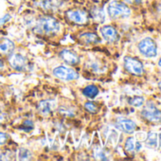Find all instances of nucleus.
<instances>
[{
    "instance_id": "f257e3e1",
    "label": "nucleus",
    "mask_w": 161,
    "mask_h": 161,
    "mask_svg": "<svg viewBox=\"0 0 161 161\" xmlns=\"http://www.w3.org/2000/svg\"><path fill=\"white\" fill-rule=\"evenodd\" d=\"M35 30L41 34L54 35L60 31L61 25L56 18L50 15H44L37 20Z\"/></svg>"
},
{
    "instance_id": "f03ea898",
    "label": "nucleus",
    "mask_w": 161,
    "mask_h": 161,
    "mask_svg": "<svg viewBox=\"0 0 161 161\" xmlns=\"http://www.w3.org/2000/svg\"><path fill=\"white\" fill-rule=\"evenodd\" d=\"M107 13L109 16L113 19L127 18L131 15V9L122 2L113 1L109 4L107 8Z\"/></svg>"
},
{
    "instance_id": "7ed1b4c3",
    "label": "nucleus",
    "mask_w": 161,
    "mask_h": 161,
    "mask_svg": "<svg viewBox=\"0 0 161 161\" xmlns=\"http://www.w3.org/2000/svg\"><path fill=\"white\" fill-rule=\"evenodd\" d=\"M137 47L139 52L146 58H154L157 55V45L150 37L142 39L138 43Z\"/></svg>"
},
{
    "instance_id": "20e7f679",
    "label": "nucleus",
    "mask_w": 161,
    "mask_h": 161,
    "mask_svg": "<svg viewBox=\"0 0 161 161\" xmlns=\"http://www.w3.org/2000/svg\"><path fill=\"white\" fill-rule=\"evenodd\" d=\"M141 116L144 119L150 122L161 121V110L153 103H147L141 111Z\"/></svg>"
},
{
    "instance_id": "39448f33",
    "label": "nucleus",
    "mask_w": 161,
    "mask_h": 161,
    "mask_svg": "<svg viewBox=\"0 0 161 161\" xmlns=\"http://www.w3.org/2000/svg\"><path fill=\"white\" fill-rule=\"evenodd\" d=\"M66 16L69 21L77 25H86L89 21V14L85 10L73 9L66 12Z\"/></svg>"
},
{
    "instance_id": "423d86ee",
    "label": "nucleus",
    "mask_w": 161,
    "mask_h": 161,
    "mask_svg": "<svg viewBox=\"0 0 161 161\" xmlns=\"http://www.w3.org/2000/svg\"><path fill=\"white\" fill-rule=\"evenodd\" d=\"M124 67L129 73H131L135 76H142L144 73L143 64L136 58L125 57L124 58Z\"/></svg>"
},
{
    "instance_id": "0eeeda50",
    "label": "nucleus",
    "mask_w": 161,
    "mask_h": 161,
    "mask_svg": "<svg viewBox=\"0 0 161 161\" xmlns=\"http://www.w3.org/2000/svg\"><path fill=\"white\" fill-rule=\"evenodd\" d=\"M53 75L60 80H73L79 78V74L72 68L66 66H58L53 69Z\"/></svg>"
},
{
    "instance_id": "6e6552de",
    "label": "nucleus",
    "mask_w": 161,
    "mask_h": 161,
    "mask_svg": "<svg viewBox=\"0 0 161 161\" xmlns=\"http://www.w3.org/2000/svg\"><path fill=\"white\" fill-rule=\"evenodd\" d=\"M8 61L10 65L17 71H23L28 66L27 59L20 53H11Z\"/></svg>"
},
{
    "instance_id": "1a4fd4ad",
    "label": "nucleus",
    "mask_w": 161,
    "mask_h": 161,
    "mask_svg": "<svg viewBox=\"0 0 161 161\" xmlns=\"http://www.w3.org/2000/svg\"><path fill=\"white\" fill-rule=\"evenodd\" d=\"M116 125L119 130H121L126 134H133L136 129V123L132 119L126 118H119L117 119Z\"/></svg>"
},
{
    "instance_id": "9d476101",
    "label": "nucleus",
    "mask_w": 161,
    "mask_h": 161,
    "mask_svg": "<svg viewBox=\"0 0 161 161\" xmlns=\"http://www.w3.org/2000/svg\"><path fill=\"white\" fill-rule=\"evenodd\" d=\"M62 0H39L38 6L46 12H55L61 8Z\"/></svg>"
},
{
    "instance_id": "9b49d317",
    "label": "nucleus",
    "mask_w": 161,
    "mask_h": 161,
    "mask_svg": "<svg viewBox=\"0 0 161 161\" xmlns=\"http://www.w3.org/2000/svg\"><path fill=\"white\" fill-rule=\"evenodd\" d=\"M101 33L105 41L109 43H115L119 39V34L116 29L112 26H104L101 29Z\"/></svg>"
},
{
    "instance_id": "f8f14e48",
    "label": "nucleus",
    "mask_w": 161,
    "mask_h": 161,
    "mask_svg": "<svg viewBox=\"0 0 161 161\" xmlns=\"http://www.w3.org/2000/svg\"><path fill=\"white\" fill-rule=\"evenodd\" d=\"M60 57L64 63H66L69 65H75V64H79V62H80L79 56L74 51L69 50V49L62 50L60 53Z\"/></svg>"
},
{
    "instance_id": "ddd939ff",
    "label": "nucleus",
    "mask_w": 161,
    "mask_h": 161,
    "mask_svg": "<svg viewBox=\"0 0 161 161\" xmlns=\"http://www.w3.org/2000/svg\"><path fill=\"white\" fill-rule=\"evenodd\" d=\"M79 41L85 45H94L101 42V38L93 32H85L80 34Z\"/></svg>"
},
{
    "instance_id": "4468645a",
    "label": "nucleus",
    "mask_w": 161,
    "mask_h": 161,
    "mask_svg": "<svg viewBox=\"0 0 161 161\" xmlns=\"http://www.w3.org/2000/svg\"><path fill=\"white\" fill-rule=\"evenodd\" d=\"M54 103L53 102H50V101H41L38 105H37V110L38 112L43 115V116H47L49 115L53 109H54Z\"/></svg>"
},
{
    "instance_id": "2eb2a0df",
    "label": "nucleus",
    "mask_w": 161,
    "mask_h": 161,
    "mask_svg": "<svg viewBox=\"0 0 161 161\" xmlns=\"http://www.w3.org/2000/svg\"><path fill=\"white\" fill-rule=\"evenodd\" d=\"M14 44L13 41L7 38L0 39V53L10 55L11 53L14 52Z\"/></svg>"
},
{
    "instance_id": "dca6fc26",
    "label": "nucleus",
    "mask_w": 161,
    "mask_h": 161,
    "mask_svg": "<svg viewBox=\"0 0 161 161\" xmlns=\"http://www.w3.org/2000/svg\"><path fill=\"white\" fill-rule=\"evenodd\" d=\"M90 15H91L92 19L97 23H103L105 20V14H104L103 10L99 7H94L91 10Z\"/></svg>"
},
{
    "instance_id": "f3484780",
    "label": "nucleus",
    "mask_w": 161,
    "mask_h": 161,
    "mask_svg": "<svg viewBox=\"0 0 161 161\" xmlns=\"http://www.w3.org/2000/svg\"><path fill=\"white\" fill-rule=\"evenodd\" d=\"M83 93L86 97L89 99H94L99 94V88L94 85H89L84 88Z\"/></svg>"
},
{
    "instance_id": "a211bd4d",
    "label": "nucleus",
    "mask_w": 161,
    "mask_h": 161,
    "mask_svg": "<svg viewBox=\"0 0 161 161\" xmlns=\"http://www.w3.org/2000/svg\"><path fill=\"white\" fill-rule=\"evenodd\" d=\"M157 140H158V136L156 133H153V132H151L148 134L147 136V138H146V145L150 148H156L157 146Z\"/></svg>"
},
{
    "instance_id": "6ab92c4d",
    "label": "nucleus",
    "mask_w": 161,
    "mask_h": 161,
    "mask_svg": "<svg viewBox=\"0 0 161 161\" xmlns=\"http://www.w3.org/2000/svg\"><path fill=\"white\" fill-rule=\"evenodd\" d=\"M136 141L135 137H133V136H130V137H128V138L126 139L125 146H124V148H125V151H126L127 153H133L136 152Z\"/></svg>"
},
{
    "instance_id": "aec40b11",
    "label": "nucleus",
    "mask_w": 161,
    "mask_h": 161,
    "mask_svg": "<svg viewBox=\"0 0 161 161\" xmlns=\"http://www.w3.org/2000/svg\"><path fill=\"white\" fill-rule=\"evenodd\" d=\"M144 98L143 97H140V96H135L133 98H131L129 100V103L134 106V107H140L144 104Z\"/></svg>"
},
{
    "instance_id": "412c9836",
    "label": "nucleus",
    "mask_w": 161,
    "mask_h": 161,
    "mask_svg": "<svg viewBox=\"0 0 161 161\" xmlns=\"http://www.w3.org/2000/svg\"><path fill=\"white\" fill-rule=\"evenodd\" d=\"M18 156L20 160H30L31 158V153L25 148H22L18 152Z\"/></svg>"
},
{
    "instance_id": "4be33fe9",
    "label": "nucleus",
    "mask_w": 161,
    "mask_h": 161,
    "mask_svg": "<svg viewBox=\"0 0 161 161\" xmlns=\"http://www.w3.org/2000/svg\"><path fill=\"white\" fill-rule=\"evenodd\" d=\"M85 108L90 112V113H97L98 110H99V107L98 105L95 103H92V102H88L85 104Z\"/></svg>"
},
{
    "instance_id": "5701e85b",
    "label": "nucleus",
    "mask_w": 161,
    "mask_h": 161,
    "mask_svg": "<svg viewBox=\"0 0 161 161\" xmlns=\"http://www.w3.org/2000/svg\"><path fill=\"white\" fill-rule=\"evenodd\" d=\"M95 156L97 159H101V160H107L108 157H107V154L103 152V149H97L95 150Z\"/></svg>"
},
{
    "instance_id": "b1692460",
    "label": "nucleus",
    "mask_w": 161,
    "mask_h": 161,
    "mask_svg": "<svg viewBox=\"0 0 161 161\" xmlns=\"http://www.w3.org/2000/svg\"><path fill=\"white\" fill-rule=\"evenodd\" d=\"M32 128H33V122H32V121H31V120H26V121H24V123H23V129H24L25 131L29 132V131H31Z\"/></svg>"
},
{
    "instance_id": "393cba45",
    "label": "nucleus",
    "mask_w": 161,
    "mask_h": 161,
    "mask_svg": "<svg viewBox=\"0 0 161 161\" xmlns=\"http://www.w3.org/2000/svg\"><path fill=\"white\" fill-rule=\"evenodd\" d=\"M10 19H11V15H9V14H6V15H4L2 18H0V27L3 26L5 23L9 22Z\"/></svg>"
},
{
    "instance_id": "a878e982",
    "label": "nucleus",
    "mask_w": 161,
    "mask_h": 161,
    "mask_svg": "<svg viewBox=\"0 0 161 161\" xmlns=\"http://www.w3.org/2000/svg\"><path fill=\"white\" fill-rule=\"evenodd\" d=\"M7 139H8L7 135L2 132H0V145H3L4 143H6Z\"/></svg>"
},
{
    "instance_id": "bb28decb",
    "label": "nucleus",
    "mask_w": 161,
    "mask_h": 161,
    "mask_svg": "<svg viewBox=\"0 0 161 161\" xmlns=\"http://www.w3.org/2000/svg\"><path fill=\"white\" fill-rule=\"evenodd\" d=\"M124 1L127 4H130V5H138V4L141 3L142 0H124Z\"/></svg>"
},
{
    "instance_id": "cd10ccee",
    "label": "nucleus",
    "mask_w": 161,
    "mask_h": 161,
    "mask_svg": "<svg viewBox=\"0 0 161 161\" xmlns=\"http://www.w3.org/2000/svg\"><path fill=\"white\" fill-rule=\"evenodd\" d=\"M3 66H4V63H3L2 59L0 58V70H1V69L3 68Z\"/></svg>"
},
{
    "instance_id": "c85d7f7f",
    "label": "nucleus",
    "mask_w": 161,
    "mask_h": 161,
    "mask_svg": "<svg viewBox=\"0 0 161 161\" xmlns=\"http://www.w3.org/2000/svg\"><path fill=\"white\" fill-rule=\"evenodd\" d=\"M158 65H159V67L161 68V58H160L159 61H158Z\"/></svg>"
},
{
    "instance_id": "c756f323",
    "label": "nucleus",
    "mask_w": 161,
    "mask_h": 161,
    "mask_svg": "<svg viewBox=\"0 0 161 161\" xmlns=\"http://www.w3.org/2000/svg\"><path fill=\"white\" fill-rule=\"evenodd\" d=\"M158 87H159V89H160V91H161V82H159V84H158Z\"/></svg>"
}]
</instances>
